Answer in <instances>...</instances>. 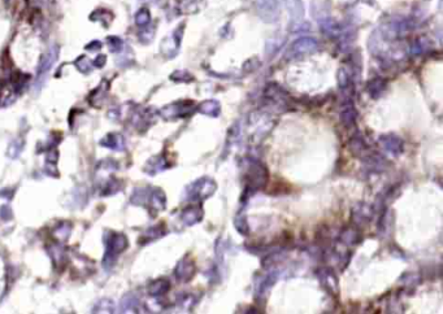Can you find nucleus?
Wrapping results in <instances>:
<instances>
[{
	"mask_svg": "<svg viewBox=\"0 0 443 314\" xmlns=\"http://www.w3.org/2000/svg\"><path fill=\"white\" fill-rule=\"evenodd\" d=\"M216 188V182L213 179H210L208 177L200 178V179H198V181L194 182V183L190 184L187 187L188 199L198 200L209 197L210 195H213Z\"/></svg>",
	"mask_w": 443,
	"mask_h": 314,
	"instance_id": "obj_1",
	"label": "nucleus"
},
{
	"mask_svg": "<svg viewBox=\"0 0 443 314\" xmlns=\"http://www.w3.org/2000/svg\"><path fill=\"white\" fill-rule=\"evenodd\" d=\"M104 241L105 247H107V252H105L104 256V265L105 263L108 265L111 261L113 262L115 257L128 248V239L125 238L122 234H112V236L105 238Z\"/></svg>",
	"mask_w": 443,
	"mask_h": 314,
	"instance_id": "obj_2",
	"label": "nucleus"
},
{
	"mask_svg": "<svg viewBox=\"0 0 443 314\" xmlns=\"http://www.w3.org/2000/svg\"><path fill=\"white\" fill-rule=\"evenodd\" d=\"M259 16L267 23H274L280 17V4L278 0H256Z\"/></svg>",
	"mask_w": 443,
	"mask_h": 314,
	"instance_id": "obj_3",
	"label": "nucleus"
},
{
	"mask_svg": "<svg viewBox=\"0 0 443 314\" xmlns=\"http://www.w3.org/2000/svg\"><path fill=\"white\" fill-rule=\"evenodd\" d=\"M319 47L316 39L313 38H300L298 41H295L293 45L289 47V50L286 51V57L291 59V57H298L302 56V55L311 54V52L316 51Z\"/></svg>",
	"mask_w": 443,
	"mask_h": 314,
	"instance_id": "obj_4",
	"label": "nucleus"
},
{
	"mask_svg": "<svg viewBox=\"0 0 443 314\" xmlns=\"http://www.w3.org/2000/svg\"><path fill=\"white\" fill-rule=\"evenodd\" d=\"M192 111V104L191 102H185V103H174V104L166 105L161 109V116H163L165 120H172V118L177 117H183L186 114H190V112Z\"/></svg>",
	"mask_w": 443,
	"mask_h": 314,
	"instance_id": "obj_5",
	"label": "nucleus"
},
{
	"mask_svg": "<svg viewBox=\"0 0 443 314\" xmlns=\"http://www.w3.org/2000/svg\"><path fill=\"white\" fill-rule=\"evenodd\" d=\"M268 171L262 164H258V162H252L251 166H250L249 171H247V179L251 183V186H255L256 188L259 186H263L268 178Z\"/></svg>",
	"mask_w": 443,
	"mask_h": 314,
	"instance_id": "obj_6",
	"label": "nucleus"
},
{
	"mask_svg": "<svg viewBox=\"0 0 443 314\" xmlns=\"http://www.w3.org/2000/svg\"><path fill=\"white\" fill-rule=\"evenodd\" d=\"M58 56H59V48L58 47H51V50H50L47 54H45V56H43V59H42L41 65H39V69H38V80H37L38 85H41L42 78H43L45 76H47L48 72L51 70L52 65H54V63L56 61Z\"/></svg>",
	"mask_w": 443,
	"mask_h": 314,
	"instance_id": "obj_7",
	"label": "nucleus"
},
{
	"mask_svg": "<svg viewBox=\"0 0 443 314\" xmlns=\"http://www.w3.org/2000/svg\"><path fill=\"white\" fill-rule=\"evenodd\" d=\"M175 278L181 282H188L195 274V263L190 258H183L175 267Z\"/></svg>",
	"mask_w": 443,
	"mask_h": 314,
	"instance_id": "obj_8",
	"label": "nucleus"
},
{
	"mask_svg": "<svg viewBox=\"0 0 443 314\" xmlns=\"http://www.w3.org/2000/svg\"><path fill=\"white\" fill-rule=\"evenodd\" d=\"M203 214L204 213H203L201 206H188L181 213V221L187 226L195 225V223L200 222Z\"/></svg>",
	"mask_w": 443,
	"mask_h": 314,
	"instance_id": "obj_9",
	"label": "nucleus"
},
{
	"mask_svg": "<svg viewBox=\"0 0 443 314\" xmlns=\"http://www.w3.org/2000/svg\"><path fill=\"white\" fill-rule=\"evenodd\" d=\"M286 8L290 13L291 23L299 24L304 17V4L302 0H286Z\"/></svg>",
	"mask_w": 443,
	"mask_h": 314,
	"instance_id": "obj_10",
	"label": "nucleus"
},
{
	"mask_svg": "<svg viewBox=\"0 0 443 314\" xmlns=\"http://www.w3.org/2000/svg\"><path fill=\"white\" fill-rule=\"evenodd\" d=\"M100 144H102L103 147L113 149V151H118V152H120V151H124L125 148V140L121 134H115V133L107 134V135L100 140Z\"/></svg>",
	"mask_w": 443,
	"mask_h": 314,
	"instance_id": "obj_11",
	"label": "nucleus"
},
{
	"mask_svg": "<svg viewBox=\"0 0 443 314\" xmlns=\"http://www.w3.org/2000/svg\"><path fill=\"white\" fill-rule=\"evenodd\" d=\"M179 42H181V34H178V30H177L174 32V34L164 39V42L161 43V52L168 56H174L179 47Z\"/></svg>",
	"mask_w": 443,
	"mask_h": 314,
	"instance_id": "obj_12",
	"label": "nucleus"
},
{
	"mask_svg": "<svg viewBox=\"0 0 443 314\" xmlns=\"http://www.w3.org/2000/svg\"><path fill=\"white\" fill-rule=\"evenodd\" d=\"M379 142H382V146L392 153H399L403 148L400 139L392 137V135H385V137L379 138Z\"/></svg>",
	"mask_w": 443,
	"mask_h": 314,
	"instance_id": "obj_13",
	"label": "nucleus"
},
{
	"mask_svg": "<svg viewBox=\"0 0 443 314\" xmlns=\"http://www.w3.org/2000/svg\"><path fill=\"white\" fill-rule=\"evenodd\" d=\"M170 287L169 280L166 279H157L153 280L150 285H148V293L151 296H161L164 295Z\"/></svg>",
	"mask_w": 443,
	"mask_h": 314,
	"instance_id": "obj_14",
	"label": "nucleus"
},
{
	"mask_svg": "<svg viewBox=\"0 0 443 314\" xmlns=\"http://www.w3.org/2000/svg\"><path fill=\"white\" fill-rule=\"evenodd\" d=\"M165 168H166L165 159H164V157H161V156H156V157H152L150 161L147 162L146 171L148 173V174L153 175V174H156V173H159V171L164 170Z\"/></svg>",
	"mask_w": 443,
	"mask_h": 314,
	"instance_id": "obj_15",
	"label": "nucleus"
},
{
	"mask_svg": "<svg viewBox=\"0 0 443 314\" xmlns=\"http://www.w3.org/2000/svg\"><path fill=\"white\" fill-rule=\"evenodd\" d=\"M177 7L181 13H195L200 10L201 0H179Z\"/></svg>",
	"mask_w": 443,
	"mask_h": 314,
	"instance_id": "obj_16",
	"label": "nucleus"
},
{
	"mask_svg": "<svg viewBox=\"0 0 443 314\" xmlns=\"http://www.w3.org/2000/svg\"><path fill=\"white\" fill-rule=\"evenodd\" d=\"M199 111H200L203 114H207V116H212V117H214V116H218V113H220V104L217 102H214V100H208V102L201 103V104L199 105Z\"/></svg>",
	"mask_w": 443,
	"mask_h": 314,
	"instance_id": "obj_17",
	"label": "nucleus"
},
{
	"mask_svg": "<svg viewBox=\"0 0 443 314\" xmlns=\"http://www.w3.org/2000/svg\"><path fill=\"white\" fill-rule=\"evenodd\" d=\"M150 203L152 205V208L157 210H161L165 208V195L161 190H155L152 194L150 195Z\"/></svg>",
	"mask_w": 443,
	"mask_h": 314,
	"instance_id": "obj_18",
	"label": "nucleus"
},
{
	"mask_svg": "<svg viewBox=\"0 0 443 314\" xmlns=\"http://www.w3.org/2000/svg\"><path fill=\"white\" fill-rule=\"evenodd\" d=\"M70 231H72L70 223L64 222L55 228V236H56V239H59V240H67L68 236L70 235Z\"/></svg>",
	"mask_w": 443,
	"mask_h": 314,
	"instance_id": "obj_19",
	"label": "nucleus"
},
{
	"mask_svg": "<svg viewBox=\"0 0 443 314\" xmlns=\"http://www.w3.org/2000/svg\"><path fill=\"white\" fill-rule=\"evenodd\" d=\"M74 64H76L77 69L80 70L81 73H90L91 69H93V64L90 63V60L86 56L78 57Z\"/></svg>",
	"mask_w": 443,
	"mask_h": 314,
	"instance_id": "obj_20",
	"label": "nucleus"
},
{
	"mask_svg": "<svg viewBox=\"0 0 443 314\" xmlns=\"http://www.w3.org/2000/svg\"><path fill=\"white\" fill-rule=\"evenodd\" d=\"M383 89H385V81L381 80V78H377V80L372 81L369 83V94L374 98L378 96L383 91Z\"/></svg>",
	"mask_w": 443,
	"mask_h": 314,
	"instance_id": "obj_21",
	"label": "nucleus"
},
{
	"mask_svg": "<svg viewBox=\"0 0 443 314\" xmlns=\"http://www.w3.org/2000/svg\"><path fill=\"white\" fill-rule=\"evenodd\" d=\"M151 21V15L148 12V10L143 8V10H140L139 12L135 15V24L138 26H147L150 24Z\"/></svg>",
	"mask_w": 443,
	"mask_h": 314,
	"instance_id": "obj_22",
	"label": "nucleus"
},
{
	"mask_svg": "<svg viewBox=\"0 0 443 314\" xmlns=\"http://www.w3.org/2000/svg\"><path fill=\"white\" fill-rule=\"evenodd\" d=\"M117 183H118L117 179H115V178L109 179V181L105 183V187L104 190H103V195H104V196H108V195H113L116 194V192H118L121 187L117 186Z\"/></svg>",
	"mask_w": 443,
	"mask_h": 314,
	"instance_id": "obj_23",
	"label": "nucleus"
},
{
	"mask_svg": "<svg viewBox=\"0 0 443 314\" xmlns=\"http://www.w3.org/2000/svg\"><path fill=\"white\" fill-rule=\"evenodd\" d=\"M107 46L112 52H120L122 50V41L118 37H108L107 38Z\"/></svg>",
	"mask_w": 443,
	"mask_h": 314,
	"instance_id": "obj_24",
	"label": "nucleus"
},
{
	"mask_svg": "<svg viewBox=\"0 0 443 314\" xmlns=\"http://www.w3.org/2000/svg\"><path fill=\"white\" fill-rule=\"evenodd\" d=\"M24 148V143L21 140H16L13 142L10 147V151H8V156L10 157H17L20 153V151Z\"/></svg>",
	"mask_w": 443,
	"mask_h": 314,
	"instance_id": "obj_25",
	"label": "nucleus"
},
{
	"mask_svg": "<svg viewBox=\"0 0 443 314\" xmlns=\"http://www.w3.org/2000/svg\"><path fill=\"white\" fill-rule=\"evenodd\" d=\"M170 78H172L173 81H177V82H182V81H185V82H187V81H191L192 80V77L190 76V74H188L187 72H182V70H178V72H175L174 74H172V76H170Z\"/></svg>",
	"mask_w": 443,
	"mask_h": 314,
	"instance_id": "obj_26",
	"label": "nucleus"
},
{
	"mask_svg": "<svg viewBox=\"0 0 443 314\" xmlns=\"http://www.w3.org/2000/svg\"><path fill=\"white\" fill-rule=\"evenodd\" d=\"M13 217V212L8 205H3L0 208V218L4 221H10Z\"/></svg>",
	"mask_w": 443,
	"mask_h": 314,
	"instance_id": "obj_27",
	"label": "nucleus"
},
{
	"mask_svg": "<svg viewBox=\"0 0 443 314\" xmlns=\"http://www.w3.org/2000/svg\"><path fill=\"white\" fill-rule=\"evenodd\" d=\"M153 38V30L152 29H144L139 33V39L142 42H150Z\"/></svg>",
	"mask_w": 443,
	"mask_h": 314,
	"instance_id": "obj_28",
	"label": "nucleus"
},
{
	"mask_svg": "<svg viewBox=\"0 0 443 314\" xmlns=\"http://www.w3.org/2000/svg\"><path fill=\"white\" fill-rule=\"evenodd\" d=\"M338 81H339V86H341L342 89H344L346 86L348 85V76L346 74L343 69L339 70V74H338Z\"/></svg>",
	"mask_w": 443,
	"mask_h": 314,
	"instance_id": "obj_29",
	"label": "nucleus"
},
{
	"mask_svg": "<svg viewBox=\"0 0 443 314\" xmlns=\"http://www.w3.org/2000/svg\"><path fill=\"white\" fill-rule=\"evenodd\" d=\"M100 48H102V43H100L99 41H94V42H91L89 46H86L87 51H91V52L99 51Z\"/></svg>",
	"mask_w": 443,
	"mask_h": 314,
	"instance_id": "obj_30",
	"label": "nucleus"
},
{
	"mask_svg": "<svg viewBox=\"0 0 443 314\" xmlns=\"http://www.w3.org/2000/svg\"><path fill=\"white\" fill-rule=\"evenodd\" d=\"M105 61H107V57H105L104 55H99V56L94 60V65H95L96 68H102L105 64Z\"/></svg>",
	"mask_w": 443,
	"mask_h": 314,
	"instance_id": "obj_31",
	"label": "nucleus"
}]
</instances>
